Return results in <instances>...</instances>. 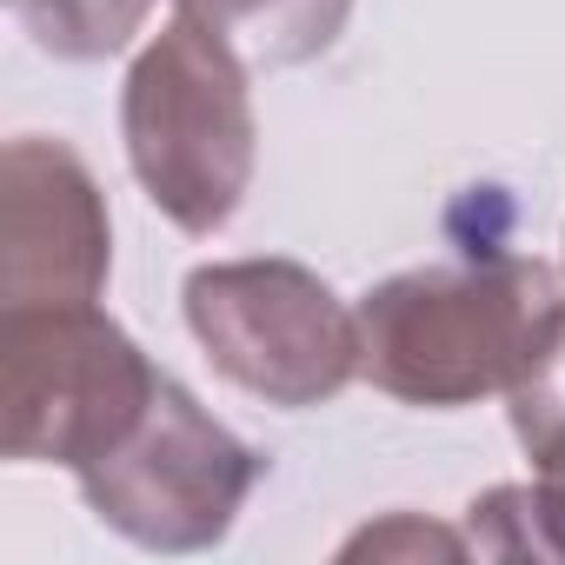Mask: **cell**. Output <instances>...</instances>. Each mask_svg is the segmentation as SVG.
<instances>
[{"instance_id":"6da1fadb","label":"cell","mask_w":565,"mask_h":565,"mask_svg":"<svg viewBox=\"0 0 565 565\" xmlns=\"http://www.w3.org/2000/svg\"><path fill=\"white\" fill-rule=\"evenodd\" d=\"M366 380L406 406L519 399L565 353L558 273L519 253L393 273L360 300Z\"/></svg>"},{"instance_id":"7a4b0ae2","label":"cell","mask_w":565,"mask_h":565,"mask_svg":"<svg viewBox=\"0 0 565 565\" xmlns=\"http://www.w3.org/2000/svg\"><path fill=\"white\" fill-rule=\"evenodd\" d=\"M120 127H127V160L147 200L173 226L220 233L233 220V206L253 186V153H259L246 61L233 41H220L193 14L160 28L153 47L127 74Z\"/></svg>"},{"instance_id":"3957f363","label":"cell","mask_w":565,"mask_h":565,"mask_svg":"<svg viewBox=\"0 0 565 565\" xmlns=\"http://www.w3.org/2000/svg\"><path fill=\"white\" fill-rule=\"evenodd\" d=\"M167 373L87 307H0V452L21 466H94L153 406Z\"/></svg>"},{"instance_id":"277c9868","label":"cell","mask_w":565,"mask_h":565,"mask_svg":"<svg viewBox=\"0 0 565 565\" xmlns=\"http://www.w3.org/2000/svg\"><path fill=\"white\" fill-rule=\"evenodd\" d=\"M186 327L206 360L266 406H320L366 373L360 313L300 259H226L186 279Z\"/></svg>"},{"instance_id":"5b68a950","label":"cell","mask_w":565,"mask_h":565,"mask_svg":"<svg viewBox=\"0 0 565 565\" xmlns=\"http://www.w3.org/2000/svg\"><path fill=\"white\" fill-rule=\"evenodd\" d=\"M94 519L127 532L147 552H200L220 545L259 486V452L233 439L186 386L160 380L140 426L74 472Z\"/></svg>"},{"instance_id":"8992f818","label":"cell","mask_w":565,"mask_h":565,"mask_svg":"<svg viewBox=\"0 0 565 565\" xmlns=\"http://www.w3.org/2000/svg\"><path fill=\"white\" fill-rule=\"evenodd\" d=\"M114 239L94 173L61 140H14L0 160V307H87Z\"/></svg>"},{"instance_id":"52a82bcc","label":"cell","mask_w":565,"mask_h":565,"mask_svg":"<svg viewBox=\"0 0 565 565\" xmlns=\"http://www.w3.org/2000/svg\"><path fill=\"white\" fill-rule=\"evenodd\" d=\"M512 426L532 479L472 499V545L499 558H565V353L512 399Z\"/></svg>"},{"instance_id":"ba28073f","label":"cell","mask_w":565,"mask_h":565,"mask_svg":"<svg viewBox=\"0 0 565 565\" xmlns=\"http://www.w3.org/2000/svg\"><path fill=\"white\" fill-rule=\"evenodd\" d=\"M180 14H193L200 28L233 41L239 61L300 67V61L333 47V34L353 14V0H180Z\"/></svg>"},{"instance_id":"9c48e42d","label":"cell","mask_w":565,"mask_h":565,"mask_svg":"<svg viewBox=\"0 0 565 565\" xmlns=\"http://www.w3.org/2000/svg\"><path fill=\"white\" fill-rule=\"evenodd\" d=\"M8 8L54 61H107L140 34L153 0H8Z\"/></svg>"},{"instance_id":"30bf717a","label":"cell","mask_w":565,"mask_h":565,"mask_svg":"<svg viewBox=\"0 0 565 565\" xmlns=\"http://www.w3.org/2000/svg\"><path fill=\"white\" fill-rule=\"evenodd\" d=\"M360 552H446V558H459L466 552V539H452V532H433V525H419V519H386L380 532H360L353 545H347V558H360Z\"/></svg>"}]
</instances>
